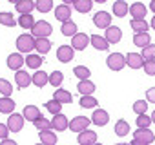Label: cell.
I'll use <instances>...</instances> for the list:
<instances>
[{"label":"cell","instance_id":"1","mask_svg":"<svg viewBox=\"0 0 155 145\" xmlns=\"http://www.w3.org/2000/svg\"><path fill=\"white\" fill-rule=\"evenodd\" d=\"M35 44H37V40L33 38L31 33H24V35H20V36L17 38V42H15L18 53H26V54H31V51L35 49Z\"/></svg>","mask_w":155,"mask_h":145},{"label":"cell","instance_id":"2","mask_svg":"<svg viewBox=\"0 0 155 145\" xmlns=\"http://www.w3.org/2000/svg\"><path fill=\"white\" fill-rule=\"evenodd\" d=\"M51 33H53V27H51V24H49L48 20H38V22H35V26H33V29H31V35H33L35 40H38V38H49Z\"/></svg>","mask_w":155,"mask_h":145},{"label":"cell","instance_id":"3","mask_svg":"<svg viewBox=\"0 0 155 145\" xmlns=\"http://www.w3.org/2000/svg\"><path fill=\"white\" fill-rule=\"evenodd\" d=\"M106 65H108V69H111L115 72L122 71L126 67V54H122V53H110L108 58H106Z\"/></svg>","mask_w":155,"mask_h":145},{"label":"cell","instance_id":"4","mask_svg":"<svg viewBox=\"0 0 155 145\" xmlns=\"http://www.w3.org/2000/svg\"><path fill=\"white\" fill-rule=\"evenodd\" d=\"M91 125V118L88 116H73V120H69V131L81 134L84 131H88Z\"/></svg>","mask_w":155,"mask_h":145},{"label":"cell","instance_id":"5","mask_svg":"<svg viewBox=\"0 0 155 145\" xmlns=\"http://www.w3.org/2000/svg\"><path fill=\"white\" fill-rule=\"evenodd\" d=\"M111 18H113L111 13H108V11H97L93 15V24L99 29H108L111 26Z\"/></svg>","mask_w":155,"mask_h":145},{"label":"cell","instance_id":"6","mask_svg":"<svg viewBox=\"0 0 155 145\" xmlns=\"http://www.w3.org/2000/svg\"><path fill=\"white\" fill-rule=\"evenodd\" d=\"M57 58H58V62H62V63H69V62L75 58V49H73L71 45L64 44V45H60V47L57 49Z\"/></svg>","mask_w":155,"mask_h":145},{"label":"cell","instance_id":"7","mask_svg":"<svg viewBox=\"0 0 155 145\" xmlns=\"http://www.w3.org/2000/svg\"><path fill=\"white\" fill-rule=\"evenodd\" d=\"M26 63V56H22V53H11L9 56H8V67L11 69V71H22V65Z\"/></svg>","mask_w":155,"mask_h":145},{"label":"cell","instance_id":"8","mask_svg":"<svg viewBox=\"0 0 155 145\" xmlns=\"http://www.w3.org/2000/svg\"><path fill=\"white\" fill-rule=\"evenodd\" d=\"M24 122H26L24 116L18 114V113H13V114L8 116V127H9L11 132H20L24 129Z\"/></svg>","mask_w":155,"mask_h":145},{"label":"cell","instance_id":"9","mask_svg":"<svg viewBox=\"0 0 155 145\" xmlns=\"http://www.w3.org/2000/svg\"><path fill=\"white\" fill-rule=\"evenodd\" d=\"M90 44H91V42H90V36H88L86 33H77V35L71 38V47H73L75 51H84Z\"/></svg>","mask_w":155,"mask_h":145},{"label":"cell","instance_id":"10","mask_svg":"<svg viewBox=\"0 0 155 145\" xmlns=\"http://www.w3.org/2000/svg\"><path fill=\"white\" fill-rule=\"evenodd\" d=\"M104 38L108 40V44H110V45L119 44V42L122 40V29H120V27H117V26H110V27L104 31Z\"/></svg>","mask_w":155,"mask_h":145},{"label":"cell","instance_id":"11","mask_svg":"<svg viewBox=\"0 0 155 145\" xmlns=\"http://www.w3.org/2000/svg\"><path fill=\"white\" fill-rule=\"evenodd\" d=\"M133 140L142 141V143H146V145H151V143L155 141V132L150 131V129H137V131L133 132Z\"/></svg>","mask_w":155,"mask_h":145},{"label":"cell","instance_id":"12","mask_svg":"<svg viewBox=\"0 0 155 145\" xmlns=\"http://www.w3.org/2000/svg\"><path fill=\"white\" fill-rule=\"evenodd\" d=\"M15 84H17V89H26V87H29V84H33V80H31V75L28 71H17L15 72Z\"/></svg>","mask_w":155,"mask_h":145},{"label":"cell","instance_id":"13","mask_svg":"<svg viewBox=\"0 0 155 145\" xmlns=\"http://www.w3.org/2000/svg\"><path fill=\"white\" fill-rule=\"evenodd\" d=\"M130 13H131V20H146L148 8L142 2H135L130 6Z\"/></svg>","mask_w":155,"mask_h":145},{"label":"cell","instance_id":"14","mask_svg":"<svg viewBox=\"0 0 155 145\" xmlns=\"http://www.w3.org/2000/svg\"><path fill=\"white\" fill-rule=\"evenodd\" d=\"M53 13H55V18H57L58 22H62V24L71 20V8L66 6V4H58V6L53 9Z\"/></svg>","mask_w":155,"mask_h":145},{"label":"cell","instance_id":"15","mask_svg":"<svg viewBox=\"0 0 155 145\" xmlns=\"http://www.w3.org/2000/svg\"><path fill=\"white\" fill-rule=\"evenodd\" d=\"M108 122H110L108 111H104V109H95V111H93V114H91V123H93V125L104 127V125H108Z\"/></svg>","mask_w":155,"mask_h":145},{"label":"cell","instance_id":"16","mask_svg":"<svg viewBox=\"0 0 155 145\" xmlns=\"http://www.w3.org/2000/svg\"><path fill=\"white\" fill-rule=\"evenodd\" d=\"M126 65L130 69H142L144 67V58L140 53H128L126 54Z\"/></svg>","mask_w":155,"mask_h":145},{"label":"cell","instance_id":"17","mask_svg":"<svg viewBox=\"0 0 155 145\" xmlns=\"http://www.w3.org/2000/svg\"><path fill=\"white\" fill-rule=\"evenodd\" d=\"M97 140H99L97 132H95V131H90V129L84 131V132H81L79 136H77V141H79V145H95Z\"/></svg>","mask_w":155,"mask_h":145},{"label":"cell","instance_id":"18","mask_svg":"<svg viewBox=\"0 0 155 145\" xmlns=\"http://www.w3.org/2000/svg\"><path fill=\"white\" fill-rule=\"evenodd\" d=\"M15 9L20 17L22 15H31L33 9H35V2L33 0H18V2H15Z\"/></svg>","mask_w":155,"mask_h":145},{"label":"cell","instance_id":"19","mask_svg":"<svg viewBox=\"0 0 155 145\" xmlns=\"http://www.w3.org/2000/svg\"><path fill=\"white\" fill-rule=\"evenodd\" d=\"M51 127H53V131H58V132L69 129V120H68V116H64L62 113L57 114V116H53V120H51Z\"/></svg>","mask_w":155,"mask_h":145},{"label":"cell","instance_id":"20","mask_svg":"<svg viewBox=\"0 0 155 145\" xmlns=\"http://www.w3.org/2000/svg\"><path fill=\"white\" fill-rule=\"evenodd\" d=\"M95 89H97V85L91 80H82V82L77 84V91L81 93V96H93Z\"/></svg>","mask_w":155,"mask_h":145},{"label":"cell","instance_id":"21","mask_svg":"<svg viewBox=\"0 0 155 145\" xmlns=\"http://www.w3.org/2000/svg\"><path fill=\"white\" fill-rule=\"evenodd\" d=\"M22 116H24V120H28V122L35 123L42 114H40V109H38L37 105H26V107H24V111H22Z\"/></svg>","mask_w":155,"mask_h":145},{"label":"cell","instance_id":"22","mask_svg":"<svg viewBox=\"0 0 155 145\" xmlns=\"http://www.w3.org/2000/svg\"><path fill=\"white\" fill-rule=\"evenodd\" d=\"M111 11H113V17L124 18V17L130 13V6H128V2H124V0H117V2H113Z\"/></svg>","mask_w":155,"mask_h":145},{"label":"cell","instance_id":"23","mask_svg":"<svg viewBox=\"0 0 155 145\" xmlns=\"http://www.w3.org/2000/svg\"><path fill=\"white\" fill-rule=\"evenodd\" d=\"M15 107H17V102L15 100L0 96V113H2V114H13V113H17Z\"/></svg>","mask_w":155,"mask_h":145},{"label":"cell","instance_id":"24","mask_svg":"<svg viewBox=\"0 0 155 145\" xmlns=\"http://www.w3.org/2000/svg\"><path fill=\"white\" fill-rule=\"evenodd\" d=\"M31 80H33V85H37V87L44 89V85H46V84H49V75L38 69L37 72H33V75H31Z\"/></svg>","mask_w":155,"mask_h":145},{"label":"cell","instance_id":"25","mask_svg":"<svg viewBox=\"0 0 155 145\" xmlns=\"http://www.w3.org/2000/svg\"><path fill=\"white\" fill-rule=\"evenodd\" d=\"M90 42H91V45H93L97 51H108V49H110L108 40H106L104 36H101V35H91V36H90Z\"/></svg>","mask_w":155,"mask_h":145},{"label":"cell","instance_id":"26","mask_svg":"<svg viewBox=\"0 0 155 145\" xmlns=\"http://www.w3.org/2000/svg\"><path fill=\"white\" fill-rule=\"evenodd\" d=\"M53 100H57V102H60L62 105L64 103H71L73 102V96H71V93L69 91H66V89H55V93H53Z\"/></svg>","mask_w":155,"mask_h":145},{"label":"cell","instance_id":"27","mask_svg":"<svg viewBox=\"0 0 155 145\" xmlns=\"http://www.w3.org/2000/svg\"><path fill=\"white\" fill-rule=\"evenodd\" d=\"M38 138H40V143H44V145H57V132L55 131H40Z\"/></svg>","mask_w":155,"mask_h":145},{"label":"cell","instance_id":"28","mask_svg":"<svg viewBox=\"0 0 155 145\" xmlns=\"http://www.w3.org/2000/svg\"><path fill=\"white\" fill-rule=\"evenodd\" d=\"M91 8H93V0H75V4H73V9L82 13V15L90 13Z\"/></svg>","mask_w":155,"mask_h":145},{"label":"cell","instance_id":"29","mask_svg":"<svg viewBox=\"0 0 155 145\" xmlns=\"http://www.w3.org/2000/svg\"><path fill=\"white\" fill-rule=\"evenodd\" d=\"M35 51H37V54H48L49 51H51V42H49V38H38L37 40V44H35Z\"/></svg>","mask_w":155,"mask_h":145},{"label":"cell","instance_id":"30","mask_svg":"<svg viewBox=\"0 0 155 145\" xmlns=\"http://www.w3.org/2000/svg\"><path fill=\"white\" fill-rule=\"evenodd\" d=\"M42 62H44V58H42L40 54L31 53V54H28V56H26V65H28L29 69L38 71V69H40V65H42Z\"/></svg>","mask_w":155,"mask_h":145},{"label":"cell","instance_id":"31","mask_svg":"<svg viewBox=\"0 0 155 145\" xmlns=\"http://www.w3.org/2000/svg\"><path fill=\"white\" fill-rule=\"evenodd\" d=\"M73 75L79 78V82H82V80H90L91 71H90V67H86V65H77V67H73Z\"/></svg>","mask_w":155,"mask_h":145},{"label":"cell","instance_id":"32","mask_svg":"<svg viewBox=\"0 0 155 145\" xmlns=\"http://www.w3.org/2000/svg\"><path fill=\"white\" fill-rule=\"evenodd\" d=\"M77 29H79V27H77V24H75L73 20H69V22H64V24H62V27H60V33H62L64 36H69V38H73L77 33H79Z\"/></svg>","mask_w":155,"mask_h":145},{"label":"cell","instance_id":"33","mask_svg":"<svg viewBox=\"0 0 155 145\" xmlns=\"http://www.w3.org/2000/svg\"><path fill=\"white\" fill-rule=\"evenodd\" d=\"M130 27L135 31V35H142V33H148L150 24L146 20H131L130 22Z\"/></svg>","mask_w":155,"mask_h":145},{"label":"cell","instance_id":"34","mask_svg":"<svg viewBox=\"0 0 155 145\" xmlns=\"http://www.w3.org/2000/svg\"><path fill=\"white\" fill-rule=\"evenodd\" d=\"M133 44H135L137 47H140V49L148 47V45L151 44V36H150V33H142V35H133Z\"/></svg>","mask_w":155,"mask_h":145},{"label":"cell","instance_id":"35","mask_svg":"<svg viewBox=\"0 0 155 145\" xmlns=\"http://www.w3.org/2000/svg\"><path fill=\"white\" fill-rule=\"evenodd\" d=\"M44 109H46V111H48L49 114L57 116V114H60V113H62V103L51 98V100H48V102L44 103Z\"/></svg>","mask_w":155,"mask_h":145},{"label":"cell","instance_id":"36","mask_svg":"<svg viewBox=\"0 0 155 145\" xmlns=\"http://www.w3.org/2000/svg\"><path fill=\"white\" fill-rule=\"evenodd\" d=\"M113 131H115V134H117V136L124 138V136H128V132H130V123H128L126 120H117V123H115Z\"/></svg>","mask_w":155,"mask_h":145},{"label":"cell","instance_id":"37","mask_svg":"<svg viewBox=\"0 0 155 145\" xmlns=\"http://www.w3.org/2000/svg\"><path fill=\"white\" fill-rule=\"evenodd\" d=\"M35 9L38 11V13H49L51 9H55L53 8V0H37L35 2Z\"/></svg>","mask_w":155,"mask_h":145},{"label":"cell","instance_id":"38","mask_svg":"<svg viewBox=\"0 0 155 145\" xmlns=\"http://www.w3.org/2000/svg\"><path fill=\"white\" fill-rule=\"evenodd\" d=\"M13 85H11V82L9 80H6V78H0V94H2L4 98H11V94H13Z\"/></svg>","mask_w":155,"mask_h":145},{"label":"cell","instance_id":"39","mask_svg":"<svg viewBox=\"0 0 155 145\" xmlns=\"http://www.w3.org/2000/svg\"><path fill=\"white\" fill-rule=\"evenodd\" d=\"M0 24H2V26H6V27H15L18 22L15 20L13 13H9V11H4V13H0Z\"/></svg>","mask_w":155,"mask_h":145},{"label":"cell","instance_id":"40","mask_svg":"<svg viewBox=\"0 0 155 145\" xmlns=\"http://www.w3.org/2000/svg\"><path fill=\"white\" fill-rule=\"evenodd\" d=\"M62 82H64V72H62V71H53V72H49V84H51L53 87L60 89Z\"/></svg>","mask_w":155,"mask_h":145},{"label":"cell","instance_id":"41","mask_svg":"<svg viewBox=\"0 0 155 145\" xmlns=\"http://www.w3.org/2000/svg\"><path fill=\"white\" fill-rule=\"evenodd\" d=\"M18 26L22 27V29H33V26H35V18H33V15H22V17H18Z\"/></svg>","mask_w":155,"mask_h":145},{"label":"cell","instance_id":"42","mask_svg":"<svg viewBox=\"0 0 155 145\" xmlns=\"http://www.w3.org/2000/svg\"><path fill=\"white\" fill-rule=\"evenodd\" d=\"M79 103H81L82 109H95V107L99 105V100H97L95 96H81Z\"/></svg>","mask_w":155,"mask_h":145},{"label":"cell","instance_id":"43","mask_svg":"<svg viewBox=\"0 0 155 145\" xmlns=\"http://www.w3.org/2000/svg\"><path fill=\"white\" fill-rule=\"evenodd\" d=\"M35 129L40 132V131H53V127H51V120H48V118H44V116H40L35 123Z\"/></svg>","mask_w":155,"mask_h":145},{"label":"cell","instance_id":"44","mask_svg":"<svg viewBox=\"0 0 155 145\" xmlns=\"http://www.w3.org/2000/svg\"><path fill=\"white\" fill-rule=\"evenodd\" d=\"M131 109H133V113H135L137 116H142V114L148 113V102H146V100H137Z\"/></svg>","mask_w":155,"mask_h":145},{"label":"cell","instance_id":"45","mask_svg":"<svg viewBox=\"0 0 155 145\" xmlns=\"http://www.w3.org/2000/svg\"><path fill=\"white\" fill-rule=\"evenodd\" d=\"M151 123H153V122H151V116H148V114L137 116V120H135L137 129H150V125H151Z\"/></svg>","mask_w":155,"mask_h":145},{"label":"cell","instance_id":"46","mask_svg":"<svg viewBox=\"0 0 155 145\" xmlns=\"http://www.w3.org/2000/svg\"><path fill=\"white\" fill-rule=\"evenodd\" d=\"M140 54H142L144 62H146V60H155V44H150L148 47H144Z\"/></svg>","mask_w":155,"mask_h":145},{"label":"cell","instance_id":"47","mask_svg":"<svg viewBox=\"0 0 155 145\" xmlns=\"http://www.w3.org/2000/svg\"><path fill=\"white\" fill-rule=\"evenodd\" d=\"M142 69H144V72L148 76H155V60H146Z\"/></svg>","mask_w":155,"mask_h":145},{"label":"cell","instance_id":"48","mask_svg":"<svg viewBox=\"0 0 155 145\" xmlns=\"http://www.w3.org/2000/svg\"><path fill=\"white\" fill-rule=\"evenodd\" d=\"M9 127H8V123H0V141L2 140H8L9 138Z\"/></svg>","mask_w":155,"mask_h":145},{"label":"cell","instance_id":"49","mask_svg":"<svg viewBox=\"0 0 155 145\" xmlns=\"http://www.w3.org/2000/svg\"><path fill=\"white\" fill-rule=\"evenodd\" d=\"M146 102L148 103H155V87H150L146 91Z\"/></svg>","mask_w":155,"mask_h":145},{"label":"cell","instance_id":"50","mask_svg":"<svg viewBox=\"0 0 155 145\" xmlns=\"http://www.w3.org/2000/svg\"><path fill=\"white\" fill-rule=\"evenodd\" d=\"M0 145H18V143H17L15 140H9V138H8V140H2V141H0Z\"/></svg>","mask_w":155,"mask_h":145},{"label":"cell","instance_id":"51","mask_svg":"<svg viewBox=\"0 0 155 145\" xmlns=\"http://www.w3.org/2000/svg\"><path fill=\"white\" fill-rule=\"evenodd\" d=\"M148 9L153 13V17H155V0H151V2H150V6H148Z\"/></svg>","mask_w":155,"mask_h":145},{"label":"cell","instance_id":"52","mask_svg":"<svg viewBox=\"0 0 155 145\" xmlns=\"http://www.w3.org/2000/svg\"><path fill=\"white\" fill-rule=\"evenodd\" d=\"M130 145H146V143H142V141H137V140H131V143Z\"/></svg>","mask_w":155,"mask_h":145},{"label":"cell","instance_id":"53","mask_svg":"<svg viewBox=\"0 0 155 145\" xmlns=\"http://www.w3.org/2000/svg\"><path fill=\"white\" fill-rule=\"evenodd\" d=\"M150 27H151V29H155V17L151 18V22H150Z\"/></svg>","mask_w":155,"mask_h":145},{"label":"cell","instance_id":"54","mask_svg":"<svg viewBox=\"0 0 155 145\" xmlns=\"http://www.w3.org/2000/svg\"><path fill=\"white\" fill-rule=\"evenodd\" d=\"M151 122H153V123H155V111H153V113H151Z\"/></svg>","mask_w":155,"mask_h":145},{"label":"cell","instance_id":"55","mask_svg":"<svg viewBox=\"0 0 155 145\" xmlns=\"http://www.w3.org/2000/svg\"><path fill=\"white\" fill-rule=\"evenodd\" d=\"M115 145H130V143H115Z\"/></svg>","mask_w":155,"mask_h":145},{"label":"cell","instance_id":"56","mask_svg":"<svg viewBox=\"0 0 155 145\" xmlns=\"http://www.w3.org/2000/svg\"><path fill=\"white\" fill-rule=\"evenodd\" d=\"M35 145H44V143H40V141H38V143H35Z\"/></svg>","mask_w":155,"mask_h":145},{"label":"cell","instance_id":"57","mask_svg":"<svg viewBox=\"0 0 155 145\" xmlns=\"http://www.w3.org/2000/svg\"><path fill=\"white\" fill-rule=\"evenodd\" d=\"M95 145H102V143H99V141H97V143H95Z\"/></svg>","mask_w":155,"mask_h":145}]
</instances>
